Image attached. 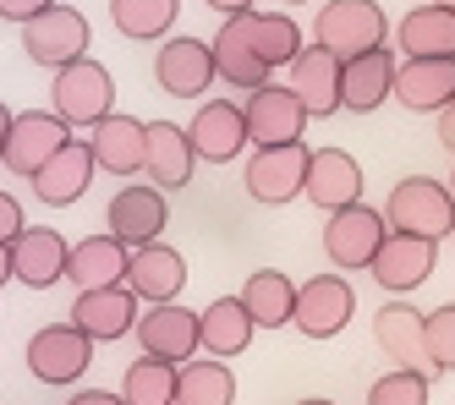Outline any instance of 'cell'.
<instances>
[{
    "label": "cell",
    "mask_w": 455,
    "mask_h": 405,
    "mask_svg": "<svg viewBox=\"0 0 455 405\" xmlns=\"http://www.w3.org/2000/svg\"><path fill=\"white\" fill-rule=\"evenodd\" d=\"M72 323L88 334L93 345H110V340H126L138 329V296L126 285H105V290H77L72 301Z\"/></svg>",
    "instance_id": "obj_19"
},
{
    "label": "cell",
    "mask_w": 455,
    "mask_h": 405,
    "mask_svg": "<svg viewBox=\"0 0 455 405\" xmlns=\"http://www.w3.org/2000/svg\"><path fill=\"white\" fill-rule=\"evenodd\" d=\"M389 88H395V50L389 44L340 60V110L368 115V110H379L389 99Z\"/></svg>",
    "instance_id": "obj_25"
},
{
    "label": "cell",
    "mask_w": 455,
    "mask_h": 405,
    "mask_svg": "<svg viewBox=\"0 0 455 405\" xmlns=\"http://www.w3.org/2000/svg\"><path fill=\"white\" fill-rule=\"evenodd\" d=\"M67 405H126L121 394H105V389H83V394H72Z\"/></svg>",
    "instance_id": "obj_41"
},
{
    "label": "cell",
    "mask_w": 455,
    "mask_h": 405,
    "mask_svg": "<svg viewBox=\"0 0 455 405\" xmlns=\"http://www.w3.org/2000/svg\"><path fill=\"white\" fill-rule=\"evenodd\" d=\"M302 192H307L313 209H323V214L346 209V202H363V164H356L346 148H313Z\"/></svg>",
    "instance_id": "obj_20"
},
{
    "label": "cell",
    "mask_w": 455,
    "mask_h": 405,
    "mask_svg": "<svg viewBox=\"0 0 455 405\" xmlns=\"http://www.w3.org/2000/svg\"><path fill=\"white\" fill-rule=\"evenodd\" d=\"M88 44H93L88 17L77 6H60V0L50 12H39L34 22H22V55L34 66H50V72H60L67 60L88 55Z\"/></svg>",
    "instance_id": "obj_4"
},
{
    "label": "cell",
    "mask_w": 455,
    "mask_h": 405,
    "mask_svg": "<svg viewBox=\"0 0 455 405\" xmlns=\"http://www.w3.org/2000/svg\"><path fill=\"white\" fill-rule=\"evenodd\" d=\"M252 334H258V323L242 307V296H220V301H209V307L198 313V351H209L220 361L242 356L252 345Z\"/></svg>",
    "instance_id": "obj_26"
},
{
    "label": "cell",
    "mask_w": 455,
    "mask_h": 405,
    "mask_svg": "<svg viewBox=\"0 0 455 405\" xmlns=\"http://www.w3.org/2000/svg\"><path fill=\"white\" fill-rule=\"evenodd\" d=\"M285 6H307V0H285Z\"/></svg>",
    "instance_id": "obj_48"
},
{
    "label": "cell",
    "mask_w": 455,
    "mask_h": 405,
    "mask_svg": "<svg viewBox=\"0 0 455 405\" xmlns=\"http://www.w3.org/2000/svg\"><path fill=\"white\" fill-rule=\"evenodd\" d=\"M439 6H444V12H455V0H439Z\"/></svg>",
    "instance_id": "obj_46"
},
{
    "label": "cell",
    "mask_w": 455,
    "mask_h": 405,
    "mask_svg": "<svg viewBox=\"0 0 455 405\" xmlns=\"http://www.w3.org/2000/svg\"><path fill=\"white\" fill-rule=\"evenodd\" d=\"M181 0H110V22L121 39L132 44H154V39H171Z\"/></svg>",
    "instance_id": "obj_34"
},
{
    "label": "cell",
    "mask_w": 455,
    "mask_h": 405,
    "mask_svg": "<svg viewBox=\"0 0 455 405\" xmlns=\"http://www.w3.org/2000/svg\"><path fill=\"white\" fill-rule=\"evenodd\" d=\"M384 39H389V17H384L379 0H323L318 17H313V44H323L340 60L379 50Z\"/></svg>",
    "instance_id": "obj_3"
},
{
    "label": "cell",
    "mask_w": 455,
    "mask_h": 405,
    "mask_svg": "<svg viewBox=\"0 0 455 405\" xmlns=\"http://www.w3.org/2000/svg\"><path fill=\"white\" fill-rule=\"evenodd\" d=\"M242 307L252 313L258 329H285L291 313H297V280L280 274V268H258L242 285Z\"/></svg>",
    "instance_id": "obj_31"
},
{
    "label": "cell",
    "mask_w": 455,
    "mask_h": 405,
    "mask_svg": "<svg viewBox=\"0 0 455 405\" xmlns=\"http://www.w3.org/2000/svg\"><path fill=\"white\" fill-rule=\"evenodd\" d=\"M121 400L126 405H176V367L159 356H138L121 378Z\"/></svg>",
    "instance_id": "obj_35"
},
{
    "label": "cell",
    "mask_w": 455,
    "mask_h": 405,
    "mask_svg": "<svg viewBox=\"0 0 455 405\" xmlns=\"http://www.w3.org/2000/svg\"><path fill=\"white\" fill-rule=\"evenodd\" d=\"M126 290H132L138 301H176L181 285H187V258L165 242H148V247H132V258H126Z\"/></svg>",
    "instance_id": "obj_23"
},
{
    "label": "cell",
    "mask_w": 455,
    "mask_h": 405,
    "mask_svg": "<svg viewBox=\"0 0 455 405\" xmlns=\"http://www.w3.org/2000/svg\"><path fill=\"white\" fill-rule=\"evenodd\" d=\"M242 22H247V44H252V55L269 66V72H280V66H291L297 60V50H302V28L291 22L285 12H242Z\"/></svg>",
    "instance_id": "obj_33"
},
{
    "label": "cell",
    "mask_w": 455,
    "mask_h": 405,
    "mask_svg": "<svg viewBox=\"0 0 455 405\" xmlns=\"http://www.w3.org/2000/svg\"><path fill=\"white\" fill-rule=\"evenodd\" d=\"M93 154H88V143L83 138H72L67 148H55L34 176H28V187H34V197L44 202V209H72L77 197H88V187H93Z\"/></svg>",
    "instance_id": "obj_14"
},
{
    "label": "cell",
    "mask_w": 455,
    "mask_h": 405,
    "mask_svg": "<svg viewBox=\"0 0 455 405\" xmlns=\"http://www.w3.org/2000/svg\"><path fill=\"white\" fill-rule=\"evenodd\" d=\"M187 143H192V154L209 159V164L242 159V148H252L242 105H231V99H209V105H198V115H192V126H187Z\"/></svg>",
    "instance_id": "obj_17"
},
{
    "label": "cell",
    "mask_w": 455,
    "mask_h": 405,
    "mask_svg": "<svg viewBox=\"0 0 455 405\" xmlns=\"http://www.w3.org/2000/svg\"><path fill=\"white\" fill-rule=\"evenodd\" d=\"M384 235H389V225H384L379 209H368V202H346V209H335L330 219H323V258H330L335 268H368Z\"/></svg>",
    "instance_id": "obj_8"
},
{
    "label": "cell",
    "mask_w": 455,
    "mask_h": 405,
    "mask_svg": "<svg viewBox=\"0 0 455 405\" xmlns=\"http://www.w3.org/2000/svg\"><path fill=\"white\" fill-rule=\"evenodd\" d=\"M93 361V340L67 318V323H44L34 340H28V373L50 389H72Z\"/></svg>",
    "instance_id": "obj_5"
},
{
    "label": "cell",
    "mask_w": 455,
    "mask_h": 405,
    "mask_svg": "<svg viewBox=\"0 0 455 405\" xmlns=\"http://www.w3.org/2000/svg\"><path fill=\"white\" fill-rule=\"evenodd\" d=\"M6 131H12V110L0 105V154H6Z\"/></svg>",
    "instance_id": "obj_43"
},
{
    "label": "cell",
    "mask_w": 455,
    "mask_h": 405,
    "mask_svg": "<svg viewBox=\"0 0 455 405\" xmlns=\"http://www.w3.org/2000/svg\"><path fill=\"white\" fill-rule=\"evenodd\" d=\"M143 138H148V121H138V115H105V121H93L88 126V154H93V164L100 171H110V176H143Z\"/></svg>",
    "instance_id": "obj_21"
},
{
    "label": "cell",
    "mask_w": 455,
    "mask_h": 405,
    "mask_svg": "<svg viewBox=\"0 0 455 405\" xmlns=\"http://www.w3.org/2000/svg\"><path fill=\"white\" fill-rule=\"evenodd\" d=\"M434 263H439V242H428V235H406V230H389L373 263H368V274L379 280L384 296H411L417 285H428L434 274Z\"/></svg>",
    "instance_id": "obj_6"
},
{
    "label": "cell",
    "mask_w": 455,
    "mask_h": 405,
    "mask_svg": "<svg viewBox=\"0 0 455 405\" xmlns=\"http://www.w3.org/2000/svg\"><path fill=\"white\" fill-rule=\"evenodd\" d=\"M176 405H236V373L220 356H192L176 367Z\"/></svg>",
    "instance_id": "obj_32"
},
{
    "label": "cell",
    "mask_w": 455,
    "mask_h": 405,
    "mask_svg": "<svg viewBox=\"0 0 455 405\" xmlns=\"http://www.w3.org/2000/svg\"><path fill=\"white\" fill-rule=\"evenodd\" d=\"M22 225H28V219H22V202H17L12 192H0V247H6Z\"/></svg>",
    "instance_id": "obj_39"
},
{
    "label": "cell",
    "mask_w": 455,
    "mask_h": 405,
    "mask_svg": "<svg viewBox=\"0 0 455 405\" xmlns=\"http://www.w3.org/2000/svg\"><path fill=\"white\" fill-rule=\"evenodd\" d=\"M307 181V143H280V148H252V159L242 164V187L252 202L280 209V202L302 197Z\"/></svg>",
    "instance_id": "obj_7"
},
{
    "label": "cell",
    "mask_w": 455,
    "mask_h": 405,
    "mask_svg": "<svg viewBox=\"0 0 455 405\" xmlns=\"http://www.w3.org/2000/svg\"><path fill=\"white\" fill-rule=\"evenodd\" d=\"M406 110L417 115H439L450 99H455V55H422V60H401L395 66V88Z\"/></svg>",
    "instance_id": "obj_22"
},
{
    "label": "cell",
    "mask_w": 455,
    "mask_h": 405,
    "mask_svg": "<svg viewBox=\"0 0 455 405\" xmlns=\"http://www.w3.org/2000/svg\"><path fill=\"white\" fill-rule=\"evenodd\" d=\"M422 345H428L434 378H439V373H455V307L422 313Z\"/></svg>",
    "instance_id": "obj_37"
},
{
    "label": "cell",
    "mask_w": 455,
    "mask_h": 405,
    "mask_svg": "<svg viewBox=\"0 0 455 405\" xmlns=\"http://www.w3.org/2000/svg\"><path fill=\"white\" fill-rule=\"evenodd\" d=\"M154 83H159V93H171V99H198L214 83V50H209V39H187V33L165 39L159 55H154Z\"/></svg>",
    "instance_id": "obj_15"
},
{
    "label": "cell",
    "mask_w": 455,
    "mask_h": 405,
    "mask_svg": "<svg viewBox=\"0 0 455 405\" xmlns=\"http://www.w3.org/2000/svg\"><path fill=\"white\" fill-rule=\"evenodd\" d=\"M368 405H428V373H417V367H395V373L373 378Z\"/></svg>",
    "instance_id": "obj_36"
},
{
    "label": "cell",
    "mask_w": 455,
    "mask_h": 405,
    "mask_svg": "<svg viewBox=\"0 0 455 405\" xmlns=\"http://www.w3.org/2000/svg\"><path fill=\"white\" fill-rule=\"evenodd\" d=\"M247 143L252 148H280V143H302V131H307V110H302V99L291 93V88H252L247 93Z\"/></svg>",
    "instance_id": "obj_10"
},
{
    "label": "cell",
    "mask_w": 455,
    "mask_h": 405,
    "mask_svg": "<svg viewBox=\"0 0 455 405\" xmlns=\"http://www.w3.org/2000/svg\"><path fill=\"white\" fill-rule=\"evenodd\" d=\"M373 340H379V351H389L395 367H417V373L434 378L428 345H422V313L417 307H406V301L389 296V307H379V318H373Z\"/></svg>",
    "instance_id": "obj_27"
},
{
    "label": "cell",
    "mask_w": 455,
    "mask_h": 405,
    "mask_svg": "<svg viewBox=\"0 0 455 405\" xmlns=\"http://www.w3.org/2000/svg\"><path fill=\"white\" fill-rule=\"evenodd\" d=\"M138 345L143 356H159V361H192L198 356V313L192 307H176V301H154L148 313H138Z\"/></svg>",
    "instance_id": "obj_13"
},
{
    "label": "cell",
    "mask_w": 455,
    "mask_h": 405,
    "mask_svg": "<svg viewBox=\"0 0 455 405\" xmlns=\"http://www.w3.org/2000/svg\"><path fill=\"white\" fill-rule=\"evenodd\" d=\"M6 280H12V252L0 247V285H6Z\"/></svg>",
    "instance_id": "obj_44"
},
{
    "label": "cell",
    "mask_w": 455,
    "mask_h": 405,
    "mask_svg": "<svg viewBox=\"0 0 455 405\" xmlns=\"http://www.w3.org/2000/svg\"><path fill=\"white\" fill-rule=\"evenodd\" d=\"M50 110L67 121L72 131H88L93 121H105L116 110V77L105 72L93 55H77L55 72V88H50Z\"/></svg>",
    "instance_id": "obj_2"
},
{
    "label": "cell",
    "mask_w": 455,
    "mask_h": 405,
    "mask_svg": "<svg viewBox=\"0 0 455 405\" xmlns=\"http://www.w3.org/2000/svg\"><path fill=\"white\" fill-rule=\"evenodd\" d=\"M6 252H12V280H22L28 290H50V285L67 280V252L72 247L55 225H22L6 242Z\"/></svg>",
    "instance_id": "obj_11"
},
{
    "label": "cell",
    "mask_w": 455,
    "mask_h": 405,
    "mask_svg": "<svg viewBox=\"0 0 455 405\" xmlns=\"http://www.w3.org/2000/svg\"><path fill=\"white\" fill-rule=\"evenodd\" d=\"M285 72H291L285 88L302 99L307 121H323V115L340 110V55H330L323 44H302L297 60H291Z\"/></svg>",
    "instance_id": "obj_18"
},
{
    "label": "cell",
    "mask_w": 455,
    "mask_h": 405,
    "mask_svg": "<svg viewBox=\"0 0 455 405\" xmlns=\"http://www.w3.org/2000/svg\"><path fill=\"white\" fill-rule=\"evenodd\" d=\"M384 225L389 230H406V235H428V242H444L455 235V192L434 176H406L389 187L384 197Z\"/></svg>",
    "instance_id": "obj_1"
},
{
    "label": "cell",
    "mask_w": 455,
    "mask_h": 405,
    "mask_svg": "<svg viewBox=\"0 0 455 405\" xmlns=\"http://www.w3.org/2000/svg\"><path fill=\"white\" fill-rule=\"evenodd\" d=\"M105 219H110V235H116L121 247H148V242H159V230H165L171 209H165V192H159L154 181H148V187L126 181V187L110 197Z\"/></svg>",
    "instance_id": "obj_16"
},
{
    "label": "cell",
    "mask_w": 455,
    "mask_h": 405,
    "mask_svg": "<svg viewBox=\"0 0 455 405\" xmlns=\"http://www.w3.org/2000/svg\"><path fill=\"white\" fill-rule=\"evenodd\" d=\"M297 405H335V400H318V394H307V400H297Z\"/></svg>",
    "instance_id": "obj_45"
},
{
    "label": "cell",
    "mask_w": 455,
    "mask_h": 405,
    "mask_svg": "<svg viewBox=\"0 0 455 405\" xmlns=\"http://www.w3.org/2000/svg\"><path fill=\"white\" fill-rule=\"evenodd\" d=\"M209 50H214V77H220V83L247 88V93L269 83V66L252 55L247 22H242V17H225V22H220V39H209Z\"/></svg>",
    "instance_id": "obj_30"
},
{
    "label": "cell",
    "mask_w": 455,
    "mask_h": 405,
    "mask_svg": "<svg viewBox=\"0 0 455 405\" xmlns=\"http://www.w3.org/2000/svg\"><path fill=\"white\" fill-rule=\"evenodd\" d=\"M439 143H444V148H455V99L439 110Z\"/></svg>",
    "instance_id": "obj_42"
},
{
    "label": "cell",
    "mask_w": 455,
    "mask_h": 405,
    "mask_svg": "<svg viewBox=\"0 0 455 405\" xmlns=\"http://www.w3.org/2000/svg\"><path fill=\"white\" fill-rule=\"evenodd\" d=\"M444 187H450V192H455V171H450V181H444Z\"/></svg>",
    "instance_id": "obj_47"
},
{
    "label": "cell",
    "mask_w": 455,
    "mask_h": 405,
    "mask_svg": "<svg viewBox=\"0 0 455 405\" xmlns=\"http://www.w3.org/2000/svg\"><path fill=\"white\" fill-rule=\"evenodd\" d=\"M77 138V131L60 121L55 110H22L12 115V131H6V154H0V164H6L12 176H34L39 164L55 154V148H67Z\"/></svg>",
    "instance_id": "obj_12"
},
{
    "label": "cell",
    "mask_w": 455,
    "mask_h": 405,
    "mask_svg": "<svg viewBox=\"0 0 455 405\" xmlns=\"http://www.w3.org/2000/svg\"><path fill=\"white\" fill-rule=\"evenodd\" d=\"M356 313V290L346 274H313L307 285H297V313H291V323H297L307 340H335V334L351 323Z\"/></svg>",
    "instance_id": "obj_9"
},
{
    "label": "cell",
    "mask_w": 455,
    "mask_h": 405,
    "mask_svg": "<svg viewBox=\"0 0 455 405\" xmlns=\"http://www.w3.org/2000/svg\"><path fill=\"white\" fill-rule=\"evenodd\" d=\"M198 171V154L187 143V126L176 121H148V138H143V176L159 192H181Z\"/></svg>",
    "instance_id": "obj_24"
},
{
    "label": "cell",
    "mask_w": 455,
    "mask_h": 405,
    "mask_svg": "<svg viewBox=\"0 0 455 405\" xmlns=\"http://www.w3.org/2000/svg\"><path fill=\"white\" fill-rule=\"evenodd\" d=\"M126 258H132V247H121L116 235H83V242L67 252V280L77 290H105V285H121L126 280Z\"/></svg>",
    "instance_id": "obj_28"
},
{
    "label": "cell",
    "mask_w": 455,
    "mask_h": 405,
    "mask_svg": "<svg viewBox=\"0 0 455 405\" xmlns=\"http://www.w3.org/2000/svg\"><path fill=\"white\" fill-rule=\"evenodd\" d=\"M204 6L214 12V17H242V12H252L258 0H204Z\"/></svg>",
    "instance_id": "obj_40"
},
{
    "label": "cell",
    "mask_w": 455,
    "mask_h": 405,
    "mask_svg": "<svg viewBox=\"0 0 455 405\" xmlns=\"http://www.w3.org/2000/svg\"><path fill=\"white\" fill-rule=\"evenodd\" d=\"M50 6H55V0H0V17L22 28V22H34V17H39V12H50Z\"/></svg>",
    "instance_id": "obj_38"
},
{
    "label": "cell",
    "mask_w": 455,
    "mask_h": 405,
    "mask_svg": "<svg viewBox=\"0 0 455 405\" xmlns=\"http://www.w3.org/2000/svg\"><path fill=\"white\" fill-rule=\"evenodd\" d=\"M395 50H401L406 60L455 55V12H444L439 0H428V6H411V12L395 22Z\"/></svg>",
    "instance_id": "obj_29"
}]
</instances>
